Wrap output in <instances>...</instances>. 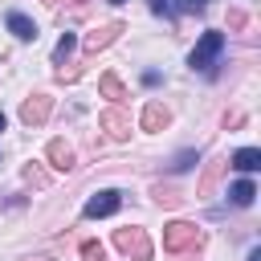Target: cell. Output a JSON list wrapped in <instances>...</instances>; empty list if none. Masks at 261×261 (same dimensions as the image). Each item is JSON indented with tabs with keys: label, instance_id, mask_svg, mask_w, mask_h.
Listing matches in <instances>:
<instances>
[{
	"label": "cell",
	"instance_id": "obj_1",
	"mask_svg": "<svg viewBox=\"0 0 261 261\" xmlns=\"http://www.w3.org/2000/svg\"><path fill=\"white\" fill-rule=\"evenodd\" d=\"M163 249L175 253V257H179V253H192V257H196V253L204 249V232H200L192 220H171V224L163 228Z\"/></svg>",
	"mask_w": 261,
	"mask_h": 261
},
{
	"label": "cell",
	"instance_id": "obj_2",
	"mask_svg": "<svg viewBox=\"0 0 261 261\" xmlns=\"http://www.w3.org/2000/svg\"><path fill=\"white\" fill-rule=\"evenodd\" d=\"M220 49H224V33L208 29V33L196 41V49L188 53V65H192V69H204V73H212V61L220 57Z\"/></svg>",
	"mask_w": 261,
	"mask_h": 261
},
{
	"label": "cell",
	"instance_id": "obj_3",
	"mask_svg": "<svg viewBox=\"0 0 261 261\" xmlns=\"http://www.w3.org/2000/svg\"><path fill=\"white\" fill-rule=\"evenodd\" d=\"M114 249L130 261H147L151 257V237L143 228H114Z\"/></svg>",
	"mask_w": 261,
	"mask_h": 261
},
{
	"label": "cell",
	"instance_id": "obj_4",
	"mask_svg": "<svg viewBox=\"0 0 261 261\" xmlns=\"http://www.w3.org/2000/svg\"><path fill=\"white\" fill-rule=\"evenodd\" d=\"M49 110H53V98H49L45 90H37V94H29V98L20 102V122H24V126H41V122L49 118Z\"/></svg>",
	"mask_w": 261,
	"mask_h": 261
},
{
	"label": "cell",
	"instance_id": "obj_5",
	"mask_svg": "<svg viewBox=\"0 0 261 261\" xmlns=\"http://www.w3.org/2000/svg\"><path fill=\"white\" fill-rule=\"evenodd\" d=\"M98 126L114 139V143H122V139H130V114H122L118 106H110V110H102L98 114Z\"/></svg>",
	"mask_w": 261,
	"mask_h": 261
},
{
	"label": "cell",
	"instance_id": "obj_6",
	"mask_svg": "<svg viewBox=\"0 0 261 261\" xmlns=\"http://www.w3.org/2000/svg\"><path fill=\"white\" fill-rule=\"evenodd\" d=\"M118 33H122V20H106V24H98L94 33H86L82 49H86V53H98V49L114 45V41H118Z\"/></svg>",
	"mask_w": 261,
	"mask_h": 261
},
{
	"label": "cell",
	"instance_id": "obj_7",
	"mask_svg": "<svg viewBox=\"0 0 261 261\" xmlns=\"http://www.w3.org/2000/svg\"><path fill=\"white\" fill-rule=\"evenodd\" d=\"M118 204H122V196H118L114 188L94 192V196L86 200V216H90V220H98V216H114V212H118Z\"/></svg>",
	"mask_w": 261,
	"mask_h": 261
},
{
	"label": "cell",
	"instance_id": "obj_8",
	"mask_svg": "<svg viewBox=\"0 0 261 261\" xmlns=\"http://www.w3.org/2000/svg\"><path fill=\"white\" fill-rule=\"evenodd\" d=\"M45 155H49V163H53L57 171H69V167H73V147H69L65 139H49Z\"/></svg>",
	"mask_w": 261,
	"mask_h": 261
},
{
	"label": "cell",
	"instance_id": "obj_9",
	"mask_svg": "<svg viewBox=\"0 0 261 261\" xmlns=\"http://www.w3.org/2000/svg\"><path fill=\"white\" fill-rule=\"evenodd\" d=\"M167 122H171V110L163 102H147L143 106V130H163Z\"/></svg>",
	"mask_w": 261,
	"mask_h": 261
},
{
	"label": "cell",
	"instance_id": "obj_10",
	"mask_svg": "<svg viewBox=\"0 0 261 261\" xmlns=\"http://www.w3.org/2000/svg\"><path fill=\"white\" fill-rule=\"evenodd\" d=\"M8 33L16 41H37V24L24 16V12H8Z\"/></svg>",
	"mask_w": 261,
	"mask_h": 261
},
{
	"label": "cell",
	"instance_id": "obj_11",
	"mask_svg": "<svg viewBox=\"0 0 261 261\" xmlns=\"http://www.w3.org/2000/svg\"><path fill=\"white\" fill-rule=\"evenodd\" d=\"M98 90H102V98H110L114 106L130 98V94H126V86L118 82V73H102V77H98Z\"/></svg>",
	"mask_w": 261,
	"mask_h": 261
},
{
	"label": "cell",
	"instance_id": "obj_12",
	"mask_svg": "<svg viewBox=\"0 0 261 261\" xmlns=\"http://www.w3.org/2000/svg\"><path fill=\"white\" fill-rule=\"evenodd\" d=\"M224 167H228V159H212V163L204 167V175H200V196H212V192H216V184H220Z\"/></svg>",
	"mask_w": 261,
	"mask_h": 261
},
{
	"label": "cell",
	"instance_id": "obj_13",
	"mask_svg": "<svg viewBox=\"0 0 261 261\" xmlns=\"http://www.w3.org/2000/svg\"><path fill=\"white\" fill-rule=\"evenodd\" d=\"M228 163H232L237 171H257V167H261V151H257V147H241Z\"/></svg>",
	"mask_w": 261,
	"mask_h": 261
},
{
	"label": "cell",
	"instance_id": "obj_14",
	"mask_svg": "<svg viewBox=\"0 0 261 261\" xmlns=\"http://www.w3.org/2000/svg\"><path fill=\"white\" fill-rule=\"evenodd\" d=\"M253 196H257V188H253V179H237V184L228 188V200H232L237 208H249V204H253Z\"/></svg>",
	"mask_w": 261,
	"mask_h": 261
},
{
	"label": "cell",
	"instance_id": "obj_15",
	"mask_svg": "<svg viewBox=\"0 0 261 261\" xmlns=\"http://www.w3.org/2000/svg\"><path fill=\"white\" fill-rule=\"evenodd\" d=\"M151 196H155V204H159V208H175V204L184 200V196H179V188H171V184H155V188H151Z\"/></svg>",
	"mask_w": 261,
	"mask_h": 261
},
{
	"label": "cell",
	"instance_id": "obj_16",
	"mask_svg": "<svg viewBox=\"0 0 261 261\" xmlns=\"http://www.w3.org/2000/svg\"><path fill=\"white\" fill-rule=\"evenodd\" d=\"M73 45H77V41H73V33H61V41H57V49H53V61L61 65V61L73 53Z\"/></svg>",
	"mask_w": 261,
	"mask_h": 261
},
{
	"label": "cell",
	"instance_id": "obj_17",
	"mask_svg": "<svg viewBox=\"0 0 261 261\" xmlns=\"http://www.w3.org/2000/svg\"><path fill=\"white\" fill-rule=\"evenodd\" d=\"M82 257H86V261H106V249H102L98 241H82Z\"/></svg>",
	"mask_w": 261,
	"mask_h": 261
},
{
	"label": "cell",
	"instance_id": "obj_18",
	"mask_svg": "<svg viewBox=\"0 0 261 261\" xmlns=\"http://www.w3.org/2000/svg\"><path fill=\"white\" fill-rule=\"evenodd\" d=\"M53 77H57L61 86H65V82H77V77H82V65H69V61H65V65H61V69H57Z\"/></svg>",
	"mask_w": 261,
	"mask_h": 261
},
{
	"label": "cell",
	"instance_id": "obj_19",
	"mask_svg": "<svg viewBox=\"0 0 261 261\" xmlns=\"http://www.w3.org/2000/svg\"><path fill=\"white\" fill-rule=\"evenodd\" d=\"M24 179H29L33 188H45V184H49V175H45V171H41L37 163H29V167H24Z\"/></svg>",
	"mask_w": 261,
	"mask_h": 261
},
{
	"label": "cell",
	"instance_id": "obj_20",
	"mask_svg": "<svg viewBox=\"0 0 261 261\" xmlns=\"http://www.w3.org/2000/svg\"><path fill=\"white\" fill-rule=\"evenodd\" d=\"M192 163H196V151H179V155H175V163H171V171H188Z\"/></svg>",
	"mask_w": 261,
	"mask_h": 261
},
{
	"label": "cell",
	"instance_id": "obj_21",
	"mask_svg": "<svg viewBox=\"0 0 261 261\" xmlns=\"http://www.w3.org/2000/svg\"><path fill=\"white\" fill-rule=\"evenodd\" d=\"M208 0H179V12H200Z\"/></svg>",
	"mask_w": 261,
	"mask_h": 261
},
{
	"label": "cell",
	"instance_id": "obj_22",
	"mask_svg": "<svg viewBox=\"0 0 261 261\" xmlns=\"http://www.w3.org/2000/svg\"><path fill=\"white\" fill-rule=\"evenodd\" d=\"M241 24H245V12L232 8V12H228V29H241Z\"/></svg>",
	"mask_w": 261,
	"mask_h": 261
},
{
	"label": "cell",
	"instance_id": "obj_23",
	"mask_svg": "<svg viewBox=\"0 0 261 261\" xmlns=\"http://www.w3.org/2000/svg\"><path fill=\"white\" fill-rule=\"evenodd\" d=\"M241 122H245V114H241V110H232V114H224V126H241Z\"/></svg>",
	"mask_w": 261,
	"mask_h": 261
},
{
	"label": "cell",
	"instance_id": "obj_24",
	"mask_svg": "<svg viewBox=\"0 0 261 261\" xmlns=\"http://www.w3.org/2000/svg\"><path fill=\"white\" fill-rule=\"evenodd\" d=\"M147 8L151 12H167V0H147Z\"/></svg>",
	"mask_w": 261,
	"mask_h": 261
},
{
	"label": "cell",
	"instance_id": "obj_25",
	"mask_svg": "<svg viewBox=\"0 0 261 261\" xmlns=\"http://www.w3.org/2000/svg\"><path fill=\"white\" fill-rule=\"evenodd\" d=\"M249 261H261V249H253V253H249Z\"/></svg>",
	"mask_w": 261,
	"mask_h": 261
},
{
	"label": "cell",
	"instance_id": "obj_26",
	"mask_svg": "<svg viewBox=\"0 0 261 261\" xmlns=\"http://www.w3.org/2000/svg\"><path fill=\"white\" fill-rule=\"evenodd\" d=\"M4 126H8V118H4V110H0V130H4Z\"/></svg>",
	"mask_w": 261,
	"mask_h": 261
},
{
	"label": "cell",
	"instance_id": "obj_27",
	"mask_svg": "<svg viewBox=\"0 0 261 261\" xmlns=\"http://www.w3.org/2000/svg\"><path fill=\"white\" fill-rule=\"evenodd\" d=\"M110 4H122V0H110Z\"/></svg>",
	"mask_w": 261,
	"mask_h": 261
}]
</instances>
